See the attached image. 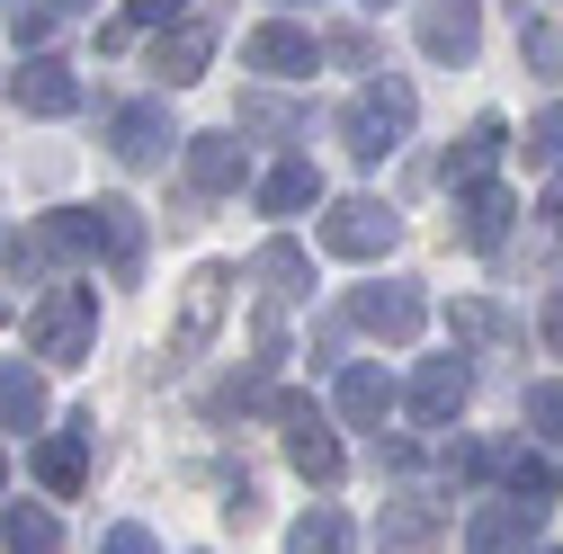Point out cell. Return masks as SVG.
I'll return each mask as SVG.
<instances>
[{"instance_id": "cell-23", "label": "cell", "mask_w": 563, "mask_h": 554, "mask_svg": "<svg viewBox=\"0 0 563 554\" xmlns=\"http://www.w3.org/2000/svg\"><path fill=\"white\" fill-rule=\"evenodd\" d=\"M251 277L268 287V304H296L305 287H313V259L296 251V242H260V259H251Z\"/></svg>"}, {"instance_id": "cell-1", "label": "cell", "mask_w": 563, "mask_h": 554, "mask_svg": "<svg viewBox=\"0 0 563 554\" xmlns=\"http://www.w3.org/2000/svg\"><path fill=\"white\" fill-rule=\"evenodd\" d=\"M411 125H420V90H411L402 73H376L358 99L340 108V144L358 153V162H385V153L411 144Z\"/></svg>"}, {"instance_id": "cell-30", "label": "cell", "mask_w": 563, "mask_h": 554, "mask_svg": "<svg viewBox=\"0 0 563 554\" xmlns=\"http://www.w3.org/2000/svg\"><path fill=\"white\" fill-rule=\"evenodd\" d=\"M287 554H349V519L340 510H305L287 528Z\"/></svg>"}, {"instance_id": "cell-11", "label": "cell", "mask_w": 563, "mask_h": 554, "mask_svg": "<svg viewBox=\"0 0 563 554\" xmlns=\"http://www.w3.org/2000/svg\"><path fill=\"white\" fill-rule=\"evenodd\" d=\"M242 63H251V73H268V81H305L313 63H322V36L296 27V19H268V27L242 36Z\"/></svg>"}, {"instance_id": "cell-43", "label": "cell", "mask_w": 563, "mask_h": 554, "mask_svg": "<svg viewBox=\"0 0 563 554\" xmlns=\"http://www.w3.org/2000/svg\"><path fill=\"white\" fill-rule=\"evenodd\" d=\"M0 10H19V0H0Z\"/></svg>"}, {"instance_id": "cell-4", "label": "cell", "mask_w": 563, "mask_h": 554, "mask_svg": "<svg viewBox=\"0 0 563 554\" xmlns=\"http://www.w3.org/2000/svg\"><path fill=\"white\" fill-rule=\"evenodd\" d=\"M99 259V224H90V206H63V215H36L19 233V277H63V268H81Z\"/></svg>"}, {"instance_id": "cell-15", "label": "cell", "mask_w": 563, "mask_h": 554, "mask_svg": "<svg viewBox=\"0 0 563 554\" xmlns=\"http://www.w3.org/2000/svg\"><path fill=\"white\" fill-rule=\"evenodd\" d=\"M402 402V385L376 367V358H358V367H340V385H331V411L349 430H385V411Z\"/></svg>"}, {"instance_id": "cell-21", "label": "cell", "mask_w": 563, "mask_h": 554, "mask_svg": "<svg viewBox=\"0 0 563 554\" xmlns=\"http://www.w3.org/2000/svg\"><path fill=\"white\" fill-rule=\"evenodd\" d=\"M90 224H99V251L117 259V277L144 268V215H134L125 197H99V206H90Z\"/></svg>"}, {"instance_id": "cell-26", "label": "cell", "mask_w": 563, "mask_h": 554, "mask_svg": "<svg viewBox=\"0 0 563 554\" xmlns=\"http://www.w3.org/2000/svg\"><path fill=\"white\" fill-rule=\"evenodd\" d=\"M385 545H394V554H420V545H439V510L420 501V492H394V501H385Z\"/></svg>"}, {"instance_id": "cell-7", "label": "cell", "mask_w": 563, "mask_h": 554, "mask_svg": "<svg viewBox=\"0 0 563 554\" xmlns=\"http://www.w3.org/2000/svg\"><path fill=\"white\" fill-rule=\"evenodd\" d=\"M108 153H117L125 170H162V162L179 153V125H170V108H162V99H125V108L108 117Z\"/></svg>"}, {"instance_id": "cell-8", "label": "cell", "mask_w": 563, "mask_h": 554, "mask_svg": "<svg viewBox=\"0 0 563 554\" xmlns=\"http://www.w3.org/2000/svg\"><path fill=\"white\" fill-rule=\"evenodd\" d=\"M179 179H188V197H233L251 179L242 134H179Z\"/></svg>"}, {"instance_id": "cell-6", "label": "cell", "mask_w": 563, "mask_h": 554, "mask_svg": "<svg viewBox=\"0 0 563 554\" xmlns=\"http://www.w3.org/2000/svg\"><path fill=\"white\" fill-rule=\"evenodd\" d=\"M277 421H287V465L313 483V492H331V483L349 474V456H340V439L322 430V411H313L305 394H277Z\"/></svg>"}, {"instance_id": "cell-34", "label": "cell", "mask_w": 563, "mask_h": 554, "mask_svg": "<svg viewBox=\"0 0 563 554\" xmlns=\"http://www.w3.org/2000/svg\"><path fill=\"white\" fill-rule=\"evenodd\" d=\"M322 54H340V63H349V73H376V45H367L358 27H340V36L322 45Z\"/></svg>"}, {"instance_id": "cell-12", "label": "cell", "mask_w": 563, "mask_h": 554, "mask_svg": "<svg viewBox=\"0 0 563 554\" xmlns=\"http://www.w3.org/2000/svg\"><path fill=\"white\" fill-rule=\"evenodd\" d=\"M10 99H19L27 117H73V108H81V73H73L63 54H45V45H36L19 73H10Z\"/></svg>"}, {"instance_id": "cell-36", "label": "cell", "mask_w": 563, "mask_h": 554, "mask_svg": "<svg viewBox=\"0 0 563 554\" xmlns=\"http://www.w3.org/2000/svg\"><path fill=\"white\" fill-rule=\"evenodd\" d=\"M99 554H162V545H153V528H134V519H125V528H108Z\"/></svg>"}, {"instance_id": "cell-27", "label": "cell", "mask_w": 563, "mask_h": 554, "mask_svg": "<svg viewBox=\"0 0 563 554\" xmlns=\"http://www.w3.org/2000/svg\"><path fill=\"white\" fill-rule=\"evenodd\" d=\"M313 117H305V99H277V90H242V117H233V134H305Z\"/></svg>"}, {"instance_id": "cell-25", "label": "cell", "mask_w": 563, "mask_h": 554, "mask_svg": "<svg viewBox=\"0 0 563 554\" xmlns=\"http://www.w3.org/2000/svg\"><path fill=\"white\" fill-rule=\"evenodd\" d=\"M260 206H268V215H305V206H322V170L313 162H277L260 179Z\"/></svg>"}, {"instance_id": "cell-5", "label": "cell", "mask_w": 563, "mask_h": 554, "mask_svg": "<svg viewBox=\"0 0 563 554\" xmlns=\"http://www.w3.org/2000/svg\"><path fill=\"white\" fill-rule=\"evenodd\" d=\"M394 242H402V215H394L385 197H340L331 215H322V251L331 259H385Z\"/></svg>"}, {"instance_id": "cell-10", "label": "cell", "mask_w": 563, "mask_h": 554, "mask_svg": "<svg viewBox=\"0 0 563 554\" xmlns=\"http://www.w3.org/2000/svg\"><path fill=\"white\" fill-rule=\"evenodd\" d=\"M349 322H358V331H376V340H394V350H411V340H420V322H430V304H420V287L385 277V287H358V296H349Z\"/></svg>"}, {"instance_id": "cell-45", "label": "cell", "mask_w": 563, "mask_h": 554, "mask_svg": "<svg viewBox=\"0 0 563 554\" xmlns=\"http://www.w3.org/2000/svg\"><path fill=\"white\" fill-rule=\"evenodd\" d=\"M376 10H385V0H376Z\"/></svg>"}, {"instance_id": "cell-18", "label": "cell", "mask_w": 563, "mask_h": 554, "mask_svg": "<svg viewBox=\"0 0 563 554\" xmlns=\"http://www.w3.org/2000/svg\"><path fill=\"white\" fill-rule=\"evenodd\" d=\"M510 215H519V197H510L501 179H474V188H456V233H465L474 251H501V242H510Z\"/></svg>"}, {"instance_id": "cell-20", "label": "cell", "mask_w": 563, "mask_h": 554, "mask_svg": "<svg viewBox=\"0 0 563 554\" xmlns=\"http://www.w3.org/2000/svg\"><path fill=\"white\" fill-rule=\"evenodd\" d=\"M501 153H510V125H501V117H474L439 179H448V188H474V179H492V162H501Z\"/></svg>"}, {"instance_id": "cell-14", "label": "cell", "mask_w": 563, "mask_h": 554, "mask_svg": "<svg viewBox=\"0 0 563 554\" xmlns=\"http://www.w3.org/2000/svg\"><path fill=\"white\" fill-rule=\"evenodd\" d=\"M537 519L545 510H528V501H474L465 510V554H528V536H537Z\"/></svg>"}, {"instance_id": "cell-40", "label": "cell", "mask_w": 563, "mask_h": 554, "mask_svg": "<svg viewBox=\"0 0 563 554\" xmlns=\"http://www.w3.org/2000/svg\"><path fill=\"white\" fill-rule=\"evenodd\" d=\"M45 10H54V19H73V10H90V0H45Z\"/></svg>"}, {"instance_id": "cell-2", "label": "cell", "mask_w": 563, "mask_h": 554, "mask_svg": "<svg viewBox=\"0 0 563 554\" xmlns=\"http://www.w3.org/2000/svg\"><path fill=\"white\" fill-rule=\"evenodd\" d=\"M233 287H242V268H233V259L188 268V287H179V322H170V367H188V358L216 350V331H224V313H233Z\"/></svg>"}, {"instance_id": "cell-35", "label": "cell", "mask_w": 563, "mask_h": 554, "mask_svg": "<svg viewBox=\"0 0 563 554\" xmlns=\"http://www.w3.org/2000/svg\"><path fill=\"white\" fill-rule=\"evenodd\" d=\"M10 27H19V45L36 54V45H45V27H54V10H45V0H36V10H27V0H19V10H10Z\"/></svg>"}, {"instance_id": "cell-31", "label": "cell", "mask_w": 563, "mask_h": 554, "mask_svg": "<svg viewBox=\"0 0 563 554\" xmlns=\"http://www.w3.org/2000/svg\"><path fill=\"white\" fill-rule=\"evenodd\" d=\"M519 54H528V73H537V81H563V27L519 19Z\"/></svg>"}, {"instance_id": "cell-37", "label": "cell", "mask_w": 563, "mask_h": 554, "mask_svg": "<svg viewBox=\"0 0 563 554\" xmlns=\"http://www.w3.org/2000/svg\"><path fill=\"white\" fill-rule=\"evenodd\" d=\"M224 519H233V528H251V519H260V492H251V483H233V492H224Z\"/></svg>"}, {"instance_id": "cell-24", "label": "cell", "mask_w": 563, "mask_h": 554, "mask_svg": "<svg viewBox=\"0 0 563 554\" xmlns=\"http://www.w3.org/2000/svg\"><path fill=\"white\" fill-rule=\"evenodd\" d=\"M0 430H45V376L36 367H0Z\"/></svg>"}, {"instance_id": "cell-28", "label": "cell", "mask_w": 563, "mask_h": 554, "mask_svg": "<svg viewBox=\"0 0 563 554\" xmlns=\"http://www.w3.org/2000/svg\"><path fill=\"white\" fill-rule=\"evenodd\" d=\"M519 421H528V439H537L545 456L563 447V376H545V385H528V394H519Z\"/></svg>"}, {"instance_id": "cell-19", "label": "cell", "mask_w": 563, "mask_h": 554, "mask_svg": "<svg viewBox=\"0 0 563 554\" xmlns=\"http://www.w3.org/2000/svg\"><path fill=\"white\" fill-rule=\"evenodd\" d=\"M36 483H45L54 501H73L81 483H90V421H73V430L36 439Z\"/></svg>"}, {"instance_id": "cell-3", "label": "cell", "mask_w": 563, "mask_h": 554, "mask_svg": "<svg viewBox=\"0 0 563 554\" xmlns=\"http://www.w3.org/2000/svg\"><path fill=\"white\" fill-rule=\"evenodd\" d=\"M99 340V287H45V304L27 313V350L54 367H81Z\"/></svg>"}, {"instance_id": "cell-38", "label": "cell", "mask_w": 563, "mask_h": 554, "mask_svg": "<svg viewBox=\"0 0 563 554\" xmlns=\"http://www.w3.org/2000/svg\"><path fill=\"white\" fill-rule=\"evenodd\" d=\"M537 331H545V350H554V358H563V287H554V296H545V313H537Z\"/></svg>"}, {"instance_id": "cell-13", "label": "cell", "mask_w": 563, "mask_h": 554, "mask_svg": "<svg viewBox=\"0 0 563 554\" xmlns=\"http://www.w3.org/2000/svg\"><path fill=\"white\" fill-rule=\"evenodd\" d=\"M483 45V0H420V54L430 63H474Z\"/></svg>"}, {"instance_id": "cell-17", "label": "cell", "mask_w": 563, "mask_h": 554, "mask_svg": "<svg viewBox=\"0 0 563 554\" xmlns=\"http://www.w3.org/2000/svg\"><path fill=\"white\" fill-rule=\"evenodd\" d=\"M206 63H216V19H197V10H188V19H170V27H162V45H153V73H162L170 90H188Z\"/></svg>"}, {"instance_id": "cell-9", "label": "cell", "mask_w": 563, "mask_h": 554, "mask_svg": "<svg viewBox=\"0 0 563 554\" xmlns=\"http://www.w3.org/2000/svg\"><path fill=\"white\" fill-rule=\"evenodd\" d=\"M402 402H411L420 430H456V411L474 402V367L465 358H420V376L402 385Z\"/></svg>"}, {"instance_id": "cell-32", "label": "cell", "mask_w": 563, "mask_h": 554, "mask_svg": "<svg viewBox=\"0 0 563 554\" xmlns=\"http://www.w3.org/2000/svg\"><path fill=\"white\" fill-rule=\"evenodd\" d=\"M170 19H188V0H134V10H125V19L108 27V45H125L134 27H170Z\"/></svg>"}, {"instance_id": "cell-29", "label": "cell", "mask_w": 563, "mask_h": 554, "mask_svg": "<svg viewBox=\"0 0 563 554\" xmlns=\"http://www.w3.org/2000/svg\"><path fill=\"white\" fill-rule=\"evenodd\" d=\"M448 322H456V340H474V350H519V322H510V313H492V304H474V296H465Z\"/></svg>"}, {"instance_id": "cell-41", "label": "cell", "mask_w": 563, "mask_h": 554, "mask_svg": "<svg viewBox=\"0 0 563 554\" xmlns=\"http://www.w3.org/2000/svg\"><path fill=\"white\" fill-rule=\"evenodd\" d=\"M528 554H563V545H528Z\"/></svg>"}, {"instance_id": "cell-16", "label": "cell", "mask_w": 563, "mask_h": 554, "mask_svg": "<svg viewBox=\"0 0 563 554\" xmlns=\"http://www.w3.org/2000/svg\"><path fill=\"white\" fill-rule=\"evenodd\" d=\"M483 465L501 474V492H510V501H528V510H554V501H563V465H554L545 447H492Z\"/></svg>"}, {"instance_id": "cell-33", "label": "cell", "mask_w": 563, "mask_h": 554, "mask_svg": "<svg viewBox=\"0 0 563 554\" xmlns=\"http://www.w3.org/2000/svg\"><path fill=\"white\" fill-rule=\"evenodd\" d=\"M528 153H537V162H554V170H563V99H554V108H537V117H528Z\"/></svg>"}, {"instance_id": "cell-44", "label": "cell", "mask_w": 563, "mask_h": 554, "mask_svg": "<svg viewBox=\"0 0 563 554\" xmlns=\"http://www.w3.org/2000/svg\"><path fill=\"white\" fill-rule=\"evenodd\" d=\"M0 322H10V304H0Z\"/></svg>"}, {"instance_id": "cell-42", "label": "cell", "mask_w": 563, "mask_h": 554, "mask_svg": "<svg viewBox=\"0 0 563 554\" xmlns=\"http://www.w3.org/2000/svg\"><path fill=\"white\" fill-rule=\"evenodd\" d=\"M0 483H10V456H0Z\"/></svg>"}, {"instance_id": "cell-39", "label": "cell", "mask_w": 563, "mask_h": 554, "mask_svg": "<svg viewBox=\"0 0 563 554\" xmlns=\"http://www.w3.org/2000/svg\"><path fill=\"white\" fill-rule=\"evenodd\" d=\"M537 215H545V224H554V233H563V179H554V188H545V206H537Z\"/></svg>"}, {"instance_id": "cell-22", "label": "cell", "mask_w": 563, "mask_h": 554, "mask_svg": "<svg viewBox=\"0 0 563 554\" xmlns=\"http://www.w3.org/2000/svg\"><path fill=\"white\" fill-rule=\"evenodd\" d=\"M0 554H63V519L45 501H10L0 510Z\"/></svg>"}]
</instances>
